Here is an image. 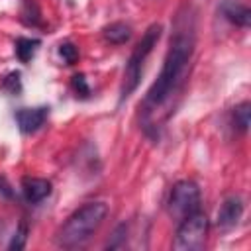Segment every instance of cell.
I'll use <instances>...</instances> for the list:
<instances>
[{
    "instance_id": "5b68a950",
    "label": "cell",
    "mask_w": 251,
    "mask_h": 251,
    "mask_svg": "<svg viewBox=\"0 0 251 251\" xmlns=\"http://www.w3.org/2000/svg\"><path fill=\"white\" fill-rule=\"evenodd\" d=\"M200 206V188L192 180H178L175 182L171 196H169V214L176 220H184L186 216L194 214Z\"/></svg>"
},
{
    "instance_id": "7a4b0ae2",
    "label": "cell",
    "mask_w": 251,
    "mask_h": 251,
    "mask_svg": "<svg viewBox=\"0 0 251 251\" xmlns=\"http://www.w3.org/2000/svg\"><path fill=\"white\" fill-rule=\"evenodd\" d=\"M108 214V204L104 202H86L78 210H75L67 222L57 231V245L61 247H78L90 239V235L102 226Z\"/></svg>"
},
{
    "instance_id": "ba28073f",
    "label": "cell",
    "mask_w": 251,
    "mask_h": 251,
    "mask_svg": "<svg viewBox=\"0 0 251 251\" xmlns=\"http://www.w3.org/2000/svg\"><path fill=\"white\" fill-rule=\"evenodd\" d=\"M220 12L224 14L226 20H229L239 27H247L251 24V10L239 0H222Z\"/></svg>"
},
{
    "instance_id": "7c38bea8",
    "label": "cell",
    "mask_w": 251,
    "mask_h": 251,
    "mask_svg": "<svg viewBox=\"0 0 251 251\" xmlns=\"http://www.w3.org/2000/svg\"><path fill=\"white\" fill-rule=\"evenodd\" d=\"M249 114H251L249 102H241L239 106L233 108V122L241 131H247V127H249Z\"/></svg>"
},
{
    "instance_id": "8fae6325",
    "label": "cell",
    "mask_w": 251,
    "mask_h": 251,
    "mask_svg": "<svg viewBox=\"0 0 251 251\" xmlns=\"http://www.w3.org/2000/svg\"><path fill=\"white\" fill-rule=\"evenodd\" d=\"M37 45H39V41H37V39L20 37V39H16V47H14V51H16V55H18V59H20L22 63H27V61L35 55Z\"/></svg>"
},
{
    "instance_id": "3957f363",
    "label": "cell",
    "mask_w": 251,
    "mask_h": 251,
    "mask_svg": "<svg viewBox=\"0 0 251 251\" xmlns=\"http://www.w3.org/2000/svg\"><path fill=\"white\" fill-rule=\"evenodd\" d=\"M161 31H163V27L159 24L149 25L147 31L143 33L141 41L133 47V51H131V55L127 59L126 71H124V82H122V90H120V100H126L137 88L141 73H143V63H145L147 55L153 51V47L157 45V41L161 37Z\"/></svg>"
},
{
    "instance_id": "2e32d148",
    "label": "cell",
    "mask_w": 251,
    "mask_h": 251,
    "mask_svg": "<svg viewBox=\"0 0 251 251\" xmlns=\"http://www.w3.org/2000/svg\"><path fill=\"white\" fill-rule=\"evenodd\" d=\"M2 86H4L6 90H10L12 94L20 92V73H10V75L6 76V80H4Z\"/></svg>"
},
{
    "instance_id": "277c9868",
    "label": "cell",
    "mask_w": 251,
    "mask_h": 251,
    "mask_svg": "<svg viewBox=\"0 0 251 251\" xmlns=\"http://www.w3.org/2000/svg\"><path fill=\"white\" fill-rule=\"evenodd\" d=\"M208 218L200 210L180 220V226L176 229V237L173 247L176 251H198L204 247L206 233H208Z\"/></svg>"
},
{
    "instance_id": "6da1fadb",
    "label": "cell",
    "mask_w": 251,
    "mask_h": 251,
    "mask_svg": "<svg viewBox=\"0 0 251 251\" xmlns=\"http://www.w3.org/2000/svg\"><path fill=\"white\" fill-rule=\"evenodd\" d=\"M192 49H194V39H192V33L188 31H180L171 39V47L163 61L161 73L145 96V102H143L145 114L163 106L173 96V92L178 88L186 73V67L190 63Z\"/></svg>"
},
{
    "instance_id": "9c48e42d",
    "label": "cell",
    "mask_w": 251,
    "mask_h": 251,
    "mask_svg": "<svg viewBox=\"0 0 251 251\" xmlns=\"http://www.w3.org/2000/svg\"><path fill=\"white\" fill-rule=\"evenodd\" d=\"M22 190L27 202L37 204L51 194V182L45 178H37V176H25L22 180Z\"/></svg>"
},
{
    "instance_id": "9a60e30c",
    "label": "cell",
    "mask_w": 251,
    "mask_h": 251,
    "mask_svg": "<svg viewBox=\"0 0 251 251\" xmlns=\"http://www.w3.org/2000/svg\"><path fill=\"white\" fill-rule=\"evenodd\" d=\"M71 84H73V88H75L76 94H80V96H88L90 88H88V84H86L84 75H75L73 80H71Z\"/></svg>"
},
{
    "instance_id": "8992f818",
    "label": "cell",
    "mask_w": 251,
    "mask_h": 251,
    "mask_svg": "<svg viewBox=\"0 0 251 251\" xmlns=\"http://www.w3.org/2000/svg\"><path fill=\"white\" fill-rule=\"evenodd\" d=\"M49 108L47 106H37V108H20L16 112V124L22 133H33L37 131L45 120H47Z\"/></svg>"
},
{
    "instance_id": "4fadbf2b",
    "label": "cell",
    "mask_w": 251,
    "mask_h": 251,
    "mask_svg": "<svg viewBox=\"0 0 251 251\" xmlns=\"http://www.w3.org/2000/svg\"><path fill=\"white\" fill-rule=\"evenodd\" d=\"M22 20L27 24V25H37L39 24V10H37V4L33 0H24V6H22Z\"/></svg>"
},
{
    "instance_id": "e0dca14e",
    "label": "cell",
    "mask_w": 251,
    "mask_h": 251,
    "mask_svg": "<svg viewBox=\"0 0 251 251\" xmlns=\"http://www.w3.org/2000/svg\"><path fill=\"white\" fill-rule=\"evenodd\" d=\"M24 243H25V227L20 226V229L14 233V237H12V241H10L8 247H10V249H22Z\"/></svg>"
},
{
    "instance_id": "5bb4252c",
    "label": "cell",
    "mask_w": 251,
    "mask_h": 251,
    "mask_svg": "<svg viewBox=\"0 0 251 251\" xmlns=\"http://www.w3.org/2000/svg\"><path fill=\"white\" fill-rule=\"evenodd\" d=\"M59 55H61V59L67 63V65H73L76 59H78V49L73 45V43H61L59 45Z\"/></svg>"
},
{
    "instance_id": "30bf717a",
    "label": "cell",
    "mask_w": 251,
    "mask_h": 251,
    "mask_svg": "<svg viewBox=\"0 0 251 251\" xmlns=\"http://www.w3.org/2000/svg\"><path fill=\"white\" fill-rule=\"evenodd\" d=\"M102 33H104L106 41H110L114 45H122L131 37V27L124 22H112L110 25H106L102 29Z\"/></svg>"
},
{
    "instance_id": "52a82bcc",
    "label": "cell",
    "mask_w": 251,
    "mask_h": 251,
    "mask_svg": "<svg viewBox=\"0 0 251 251\" xmlns=\"http://www.w3.org/2000/svg\"><path fill=\"white\" fill-rule=\"evenodd\" d=\"M243 216V200L239 196H227L218 210V226L222 229L233 227Z\"/></svg>"
}]
</instances>
